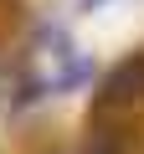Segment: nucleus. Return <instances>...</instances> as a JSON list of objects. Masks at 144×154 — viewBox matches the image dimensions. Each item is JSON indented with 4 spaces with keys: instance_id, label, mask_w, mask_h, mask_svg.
Returning <instances> with one entry per match:
<instances>
[{
    "instance_id": "f257e3e1",
    "label": "nucleus",
    "mask_w": 144,
    "mask_h": 154,
    "mask_svg": "<svg viewBox=\"0 0 144 154\" xmlns=\"http://www.w3.org/2000/svg\"><path fill=\"white\" fill-rule=\"evenodd\" d=\"M139 93H144V57L124 62L108 82H103V103H129V98H139Z\"/></svg>"
},
{
    "instance_id": "f03ea898",
    "label": "nucleus",
    "mask_w": 144,
    "mask_h": 154,
    "mask_svg": "<svg viewBox=\"0 0 144 154\" xmlns=\"http://www.w3.org/2000/svg\"><path fill=\"white\" fill-rule=\"evenodd\" d=\"M83 154H129V144H124L118 128H93L88 144H83Z\"/></svg>"
}]
</instances>
